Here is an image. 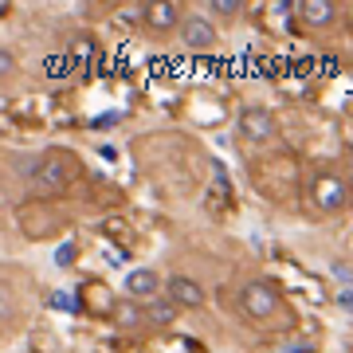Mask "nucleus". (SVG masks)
Segmentation results:
<instances>
[{"instance_id": "obj_1", "label": "nucleus", "mask_w": 353, "mask_h": 353, "mask_svg": "<svg viewBox=\"0 0 353 353\" xmlns=\"http://www.w3.org/2000/svg\"><path fill=\"white\" fill-rule=\"evenodd\" d=\"M236 314L252 330H287L290 326V306L283 303V294L271 279H243L236 294H232Z\"/></svg>"}, {"instance_id": "obj_2", "label": "nucleus", "mask_w": 353, "mask_h": 353, "mask_svg": "<svg viewBox=\"0 0 353 353\" xmlns=\"http://www.w3.org/2000/svg\"><path fill=\"white\" fill-rule=\"evenodd\" d=\"M306 204L318 216H341L350 208V185H345V176L334 173V169H314L310 181H306Z\"/></svg>"}, {"instance_id": "obj_3", "label": "nucleus", "mask_w": 353, "mask_h": 353, "mask_svg": "<svg viewBox=\"0 0 353 353\" xmlns=\"http://www.w3.org/2000/svg\"><path fill=\"white\" fill-rule=\"evenodd\" d=\"M141 20L150 28L153 36H181V24H185V12H181V4L173 0H150V4H141Z\"/></svg>"}, {"instance_id": "obj_4", "label": "nucleus", "mask_w": 353, "mask_h": 353, "mask_svg": "<svg viewBox=\"0 0 353 353\" xmlns=\"http://www.w3.org/2000/svg\"><path fill=\"white\" fill-rule=\"evenodd\" d=\"M236 134H240L248 145H267V141H275L279 126H275V118H271L263 106H248V110L236 118Z\"/></svg>"}, {"instance_id": "obj_5", "label": "nucleus", "mask_w": 353, "mask_h": 353, "mask_svg": "<svg viewBox=\"0 0 353 353\" xmlns=\"http://www.w3.org/2000/svg\"><path fill=\"white\" fill-rule=\"evenodd\" d=\"M71 173H75V161H71L67 153H43L39 165H36V189L59 192V189H67Z\"/></svg>"}, {"instance_id": "obj_6", "label": "nucleus", "mask_w": 353, "mask_h": 353, "mask_svg": "<svg viewBox=\"0 0 353 353\" xmlns=\"http://www.w3.org/2000/svg\"><path fill=\"white\" fill-rule=\"evenodd\" d=\"M165 299H169L176 310H201V306L208 303L204 287L192 275H169V283H165Z\"/></svg>"}, {"instance_id": "obj_7", "label": "nucleus", "mask_w": 353, "mask_h": 353, "mask_svg": "<svg viewBox=\"0 0 353 353\" xmlns=\"http://www.w3.org/2000/svg\"><path fill=\"white\" fill-rule=\"evenodd\" d=\"M216 39H220V32H216V24L208 16H201V12L185 16V24H181V43L189 51H212Z\"/></svg>"}, {"instance_id": "obj_8", "label": "nucleus", "mask_w": 353, "mask_h": 353, "mask_svg": "<svg viewBox=\"0 0 353 353\" xmlns=\"http://www.w3.org/2000/svg\"><path fill=\"white\" fill-rule=\"evenodd\" d=\"M122 290H126L130 299H157L161 275H157L153 267H134V271H126V279H122Z\"/></svg>"}, {"instance_id": "obj_9", "label": "nucleus", "mask_w": 353, "mask_h": 353, "mask_svg": "<svg viewBox=\"0 0 353 353\" xmlns=\"http://www.w3.org/2000/svg\"><path fill=\"white\" fill-rule=\"evenodd\" d=\"M294 16H299L306 28H330L338 20V4H334V0H299V4H294Z\"/></svg>"}, {"instance_id": "obj_10", "label": "nucleus", "mask_w": 353, "mask_h": 353, "mask_svg": "<svg viewBox=\"0 0 353 353\" xmlns=\"http://www.w3.org/2000/svg\"><path fill=\"white\" fill-rule=\"evenodd\" d=\"M204 12L216 16V20H236V16L243 12V4H240V0H208V4H204Z\"/></svg>"}, {"instance_id": "obj_11", "label": "nucleus", "mask_w": 353, "mask_h": 353, "mask_svg": "<svg viewBox=\"0 0 353 353\" xmlns=\"http://www.w3.org/2000/svg\"><path fill=\"white\" fill-rule=\"evenodd\" d=\"M0 71H4V79L16 71V59H12V51H0Z\"/></svg>"}, {"instance_id": "obj_12", "label": "nucleus", "mask_w": 353, "mask_h": 353, "mask_svg": "<svg viewBox=\"0 0 353 353\" xmlns=\"http://www.w3.org/2000/svg\"><path fill=\"white\" fill-rule=\"evenodd\" d=\"M341 310H353V294H341Z\"/></svg>"}]
</instances>
